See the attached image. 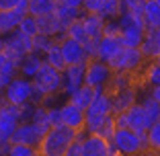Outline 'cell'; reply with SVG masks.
I'll list each match as a JSON object with an SVG mask.
<instances>
[{
    "mask_svg": "<svg viewBox=\"0 0 160 156\" xmlns=\"http://www.w3.org/2000/svg\"><path fill=\"white\" fill-rule=\"evenodd\" d=\"M80 132L68 128L64 123H58V125H52L43 133L41 142L37 146V154H43V156H64L66 154V148L68 144L78 136Z\"/></svg>",
    "mask_w": 160,
    "mask_h": 156,
    "instance_id": "6da1fadb",
    "label": "cell"
},
{
    "mask_svg": "<svg viewBox=\"0 0 160 156\" xmlns=\"http://www.w3.org/2000/svg\"><path fill=\"white\" fill-rule=\"evenodd\" d=\"M31 82H33V101L41 103L47 97H53L62 93V70H58V68L43 62L39 66L37 74L31 78Z\"/></svg>",
    "mask_w": 160,
    "mask_h": 156,
    "instance_id": "7a4b0ae2",
    "label": "cell"
},
{
    "mask_svg": "<svg viewBox=\"0 0 160 156\" xmlns=\"http://www.w3.org/2000/svg\"><path fill=\"white\" fill-rule=\"evenodd\" d=\"M109 142L117 154H138V152L150 150L146 142V133H138L129 128H117Z\"/></svg>",
    "mask_w": 160,
    "mask_h": 156,
    "instance_id": "3957f363",
    "label": "cell"
},
{
    "mask_svg": "<svg viewBox=\"0 0 160 156\" xmlns=\"http://www.w3.org/2000/svg\"><path fill=\"white\" fill-rule=\"evenodd\" d=\"M2 97H4L8 103L12 105H23L27 103V101H33V82H31V78H25V76L17 74L10 78V82L4 86V90H2Z\"/></svg>",
    "mask_w": 160,
    "mask_h": 156,
    "instance_id": "277c9868",
    "label": "cell"
},
{
    "mask_svg": "<svg viewBox=\"0 0 160 156\" xmlns=\"http://www.w3.org/2000/svg\"><path fill=\"white\" fill-rule=\"evenodd\" d=\"M107 64H109V68H111L113 72L125 70V72L138 74V70L146 64V60H144V56H142L140 48H125V45H123L121 52H119L117 56H113Z\"/></svg>",
    "mask_w": 160,
    "mask_h": 156,
    "instance_id": "5b68a950",
    "label": "cell"
},
{
    "mask_svg": "<svg viewBox=\"0 0 160 156\" xmlns=\"http://www.w3.org/2000/svg\"><path fill=\"white\" fill-rule=\"evenodd\" d=\"M2 52L8 60L17 62L25 56V53L33 52V37H27L21 31H12V33L4 35V45H2Z\"/></svg>",
    "mask_w": 160,
    "mask_h": 156,
    "instance_id": "8992f818",
    "label": "cell"
},
{
    "mask_svg": "<svg viewBox=\"0 0 160 156\" xmlns=\"http://www.w3.org/2000/svg\"><path fill=\"white\" fill-rule=\"evenodd\" d=\"M113 70L109 68L107 62L99 60V58H90L86 60V70H84V84L92 86V88H105L111 78Z\"/></svg>",
    "mask_w": 160,
    "mask_h": 156,
    "instance_id": "52a82bcc",
    "label": "cell"
},
{
    "mask_svg": "<svg viewBox=\"0 0 160 156\" xmlns=\"http://www.w3.org/2000/svg\"><path fill=\"white\" fill-rule=\"evenodd\" d=\"M45 132H47V129H43L41 125H37V123H33V121H21L19 125H17V129L10 133L8 142L10 144L21 142V144H29V146L37 148Z\"/></svg>",
    "mask_w": 160,
    "mask_h": 156,
    "instance_id": "ba28073f",
    "label": "cell"
},
{
    "mask_svg": "<svg viewBox=\"0 0 160 156\" xmlns=\"http://www.w3.org/2000/svg\"><path fill=\"white\" fill-rule=\"evenodd\" d=\"M84 70H86V62L84 64H68L62 70V93L70 95L74 93L78 86L84 84Z\"/></svg>",
    "mask_w": 160,
    "mask_h": 156,
    "instance_id": "9c48e42d",
    "label": "cell"
},
{
    "mask_svg": "<svg viewBox=\"0 0 160 156\" xmlns=\"http://www.w3.org/2000/svg\"><path fill=\"white\" fill-rule=\"evenodd\" d=\"M58 43H60L62 56H64V60H66V66L68 64H84V62L88 60L84 45H82L80 41H76V39L64 35V37L58 39Z\"/></svg>",
    "mask_w": 160,
    "mask_h": 156,
    "instance_id": "30bf717a",
    "label": "cell"
},
{
    "mask_svg": "<svg viewBox=\"0 0 160 156\" xmlns=\"http://www.w3.org/2000/svg\"><path fill=\"white\" fill-rule=\"evenodd\" d=\"M84 119H86V111L76 107L74 103L66 101L60 105V121L68 128L76 129V132H84Z\"/></svg>",
    "mask_w": 160,
    "mask_h": 156,
    "instance_id": "8fae6325",
    "label": "cell"
},
{
    "mask_svg": "<svg viewBox=\"0 0 160 156\" xmlns=\"http://www.w3.org/2000/svg\"><path fill=\"white\" fill-rule=\"evenodd\" d=\"M109 154H117L109 140L97 136V133H86V138H82V156H109Z\"/></svg>",
    "mask_w": 160,
    "mask_h": 156,
    "instance_id": "7c38bea8",
    "label": "cell"
},
{
    "mask_svg": "<svg viewBox=\"0 0 160 156\" xmlns=\"http://www.w3.org/2000/svg\"><path fill=\"white\" fill-rule=\"evenodd\" d=\"M140 86H125V88H119L111 93V103H113V115L127 111L133 103H138V95H140Z\"/></svg>",
    "mask_w": 160,
    "mask_h": 156,
    "instance_id": "4fadbf2b",
    "label": "cell"
},
{
    "mask_svg": "<svg viewBox=\"0 0 160 156\" xmlns=\"http://www.w3.org/2000/svg\"><path fill=\"white\" fill-rule=\"evenodd\" d=\"M109 113H113L111 93L107 88H97L88 109H86V115H109Z\"/></svg>",
    "mask_w": 160,
    "mask_h": 156,
    "instance_id": "5bb4252c",
    "label": "cell"
},
{
    "mask_svg": "<svg viewBox=\"0 0 160 156\" xmlns=\"http://www.w3.org/2000/svg\"><path fill=\"white\" fill-rule=\"evenodd\" d=\"M123 49V43L119 39V35H101L99 48H97V58L103 62H109L113 56H117Z\"/></svg>",
    "mask_w": 160,
    "mask_h": 156,
    "instance_id": "9a60e30c",
    "label": "cell"
},
{
    "mask_svg": "<svg viewBox=\"0 0 160 156\" xmlns=\"http://www.w3.org/2000/svg\"><path fill=\"white\" fill-rule=\"evenodd\" d=\"M37 31L43 33V35H52V37H56V39L66 35V27L60 23V19H58L53 13L37 17Z\"/></svg>",
    "mask_w": 160,
    "mask_h": 156,
    "instance_id": "2e32d148",
    "label": "cell"
},
{
    "mask_svg": "<svg viewBox=\"0 0 160 156\" xmlns=\"http://www.w3.org/2000/svg\"><path fill=\"white\" fill-rule=\"evenodd\" d=\"M140 74V80H138V86H158L160 84V64L154 60H146V64L138 70Z\"/></svg>",
    "mask_w": 160,
    "mask_h": 156,
    "instance_id": "e0dca14e",
    "label": "cell"
},
{
    "mask_svg": "<svg viewBox=\"0 0 160 156\" xmlns=\"http://www.w3.org/2000/svg\"><path fill=\"white\" fill-rule=\"evenodd\" d=\"M41 64H43V56H39V53H35V52H29L19 60V64H17V74L25 76V78H33V76L37 74Z\"/></svg>",
    "mask_w": 160,
    "mask_h": 156,
    "instance_id": "ac0fdd59",
    "label": "cell"
},
{
    "mask_svg": "<svg viewBox=\"0 0 160 156\" xmlns=\"http://www.w3.org/2000/svg\"><path fill=\"white\" fill-rule=\"evenodd\" d=\"M142 23L146 27V31L160 27V6L154 0H146L142 6Z\"/></svg>",
    "mask_w": 160,
    "mask_h": 156,
    "instance_id": "d6986e66",
    "label": "cell"
},
{
    "mask_svg": "<svg viewBox=\"0 0 160 156\" xmlns=\"http://www.w3.org/2000/svg\"><path fill=\"white\" fill-rule=\"evenodd\" d=\"M80 21H82V25H84L86 33H88V39H99L101 35H103V25L105 21L101 19L97 13H84L82 17H80Z\"/></svg>",
    "mask_w": 160,
    "mask_h": 156,
    "instance_id": "ffe728a7",
    "label": "cell"
},
{
    "mask_svg": "<svg viewBox=\"0 0 160 156\" xmlns=\"http://www.w3.org/2000/svg\"><path fill=\"white\" fill-rule=\"evenodd\" d=\"M94 90H97V88H92V86H88V84H82V86H78L74 93L68 95V101L74 103L76 107H80V109H84V111H86L88 105H90V101H92V97H94Z\"/></svg>",
    "mask_w": 160,
    "mask_h": 156,
    "instance_id": "44dd1931",
    "label": "cell"
},
{
    "mask_svg": "<svg viewBox=\"0 0 160 156\" xmlns=\"http://www.w3.org/2000/svg\"><path fill=\"white\" fill-rule=\"evenodd\" d=\"M19 23H21V14L14 8L0 10V35H8L12 31H17Z\"/></svg>",
    "mask_w": 160,
    "mask_h": 156,
    "instance_id": "7402d4cb",
    "label": "cell"
},
{
    "mask_svg": "<svg viewBox=\"0 0 160 156\" xmlns=\"http://www.w3.org/2000/svg\"><path fill=\"white\" fill-rule=\"evenodd\" d=\"M53 14H56L58 19H60V23L64 25V27H68L72 21L80 19V17L84 14V10H82V8H74V6L60 4V2H58V6H56V10H53Z\"/></svg>",
    "mask_w": 160,
    "mask_h": 156,
    "instance_id": "603a6c76",
    "label": "cell"
},
{
    "mask_svg": "<svg viewBox=\"0 0 160 156\" xmlns=\"http://www.w3.org/2000/svg\"><path fill=\"white\" fill-rule=\"evenodd\" d=\"M138 48H140L144 60H154V58L158 56V52H160V43L152 37L150 31H146V33H144V39L140 41V45H138Z\"/></svg>",
    "mask_w": 160,
    "mask_h": 156,
    "instance_id": "cb8c5ba5",
    "label": "cell"
},
{
    "mask_svg": "<svg viewBox=\"0 0 160 156\" xmlns=\"http://www.w3.org/2000/svg\"><path fill=\"white\" fill-rule=\"evenodd\" d=\"M121 10H123L121 8V0H101L97 14H99L103 21H109V19H117Z\"/></svg>",
    "mask_w": 160,
    "mask_h": 156,
    "instance_id": "d4e9b609",
    "label": "cell"
},
{
    "mask_svg": "<svg viewBox=\"0 0 160 156\" xmlns=\"http://www.w3.org/2000/svg\"><path fill=\"white\" fill-rule=\"evenodd\" d=\"M58 6V0H29V14L43 17V14L53 13Z\"/></svg>",
    "mask_w": 160,
    "mask_h": 156,
    "instance_id": "484cf974",
    "label": "cell"
},
{
    "mask_svg": "<svg viewBox=\"0 0 160 156\" xmlns=\"http://www.w3.org/2000/svg\"><path fill=\"white\" fill-rule=\"evenodd\" d=\"M43 62L49 64V66H53V68H58V70H64V68H66V60L62 56V49H60V43L58 41L43 53Z\"/></svg>",
    "mask_w": 160,
    "mask_h": 156,
    "instance_id": "4316f807",
    "label": "cell"
},
{
    "mask_svg": "<svg viewBox=\"0 0 160 156\" xmlns=\"http://www.w3.org/2000/svg\"><path fill=\"white\" fill-rule=\"evenodd\" d=\"M117 129V125H115V115L113 113H109L105 115L103 119H101V123L94 128L92 133H97V136L105 138V140H111V136H113V132Z\"/></svg>",
    "mask_w": 160,
    "mask_h": 156,
    "instance_id": "83f0119b",
    "label": "cell"
},
{
    "mask_svg": "<svg viewBox=\"0 0 160 156\" xmlns=\"http://www.w3.org/2000/svg\"><path fill=\"white\" fill-rule=\"evenodd\" d=\"M66 35H68V37H72V39H76V41H80L82 45L88 41V33H86V29H84V25H82V21H80V19L72 21V23L68 25V27H66Z\"/></svg>",
    "mask_w": 160,
    "mask_h": 156,
    "instance_id": "f1b7e54d",
    "label": "cell"
},
{
    "mask_svg": "<svg viewBox=\"0 0 160 156\" xmlns=\"http://www.w3.org/2000/svg\"><path fill=\"white\" fill-rule=\"evenodd\" d=\"M17 31H21V33L27 35V37H35V35L39 33L37 31V17H33V14L21 17V23H19V27H17Z\"/></svg>",
    "mask_w": 160,
    "mask_h": 156,
    "instance_id": "f546056e",
    "label": "cell"
},
{
    "mask_svg": "<svg viewBox=\"0 0 160 156\" xmlns=\"http://www.w3.org/2000/svg\"><path fill=\"white\" fill-rule=\"evenodd\" d=\"M58 39L52 37V35H43V33H37L33 37V52L39 53V56H43V53L47 52V49L52 48L53 43H56Z\"/></svg>",
    "mask_w": 160,
    "mask_h": 156,
    "instance_id": "4dcf8cb0",
    "label": "cell"
},
{
    "mask_svg": "<svg viewBox=\"0 0 160 156\" xmlns=\"http://www.w3.org/2000/svg\"><path fill=\"white\" fill-rule=\"evenodd\" d=\"M146 142H148V148H150V150L158 152V148H160V119L154 121V123H150V128L146 129Z\"/></svg>",
    "mask_w": 160,
    "mask_h": 156,
    "instance_id": "1f68e13d",
    "label": "cell"
},
{
    "mask_svg": "<svg viewBox=\"0 0 160 156\" xmlns=\"http://www.w3.org/2000/svg\"><path fill=\"white\" fill-rule=\"evenodd\" d=\"M6 154H10V156H33V154H37V148L29 146V144L14 142V144H8V152Z\"/></svg>",
    "mask_w": 160,
    "mask_h": 156,
    "instance_id": "d6a6232c",
    "label": "cell"
},
{
    "mask_svg": "<svg viewBox=\"0 0 160 156\" xmlns=\"http://www.w3.org/2000/svg\"><path fill=\"white\" fill-rule=\"evenodd\" d=\"M35 107H37L35 101H27V103L19 105V119L21 121H31V115H33Z\"/></svg>",
    "mask_w": 160,
    "mask_h": 156,
    "instance_id": "836d02e7",
    "label": "cell"
},
{
    "mask_svg": "<svg viewBox=\"0 0 160 156\" xmlns=\"http://www.w3.org/2000/svg\"><path fill=\"white\" fill-rule=\"evenodd\" d=\"M66 156H82V132L68 144L66 148Z\"/></svg>",
    "mask_w": 160,
    "mask_h": 156,
    "instance_id": "e575fe53",
    "label": "cell"
},
{
    "mask_svg": "<svg viewBox=\"0 0 160 156\" xmlns=\"http://www.w3.org/2000/svg\"><path fill=\"white\" fill-rule=\"evenodd\" d=\"M144 2H146V0H121V8L129 10V13H136V14H142Z\"/></svg>",
    "mask_w": 160,
    "mask_h": 156,
    "instance_id": "d590c367",
    "label": "cell"
},
{
    "mask_svg": "<svg viewBox=\"0 0 160 156\" xmlns=\"http://www.w3.org/2000/svg\"><path fill=\"white\" fill-rule=\"evenodd\" d=\"M103 35H119V21L117 19H109L103 25Z\"/></svg>",
    "mask_w": 160,
    "mask_h": 156,
    "instance_id": "8d00e7d4",
    "label": "cell"
},
{
    "mask_svg": "<svg viewBox=\"0 0 160 156\" xmlns=\"http://www.w3.org/2000/svg\"><path fill=\"white\" fill-rule=\"evenodd\" d=\"M47 119H49V125H58L60 121V107H47Z\"/></svg>",
    "mask_w": 160,
    "mask_h": 156,
    "instance_id": "74e56055",
    "label": "cell"
},
{
    "mask_svg": "<svg viewBox=\"0 0 160 156\" xmlns=\"http://www.w3.org/2000/svg\"><path fill=\"white\" fill-rule=\"evenodd\" d=\"M101 0H82V10L84 13H97Z\"/></svg>",
    "mask_w": 160,
    "mask_h": 156,
    "instance_id": "f35d334b",
    "label": "cell"
},
{
    "mask_svg": "<svg viewBox=\"0 0 160 156\" xmlns=\"http://www.w3.org/2000/svg\"><path fill=\"white\" fill-rule=\"evenodd\" d=\"M14 10L21 14V17H25V14H29V0H19L17 4H14Z\"/></svg>",
    "mask_w": 160,
    "mask_h": 156,
    "instance_id": "ab89813d",
    "label": "cell"
},
{
    "mask_svg": "<svg viewBox=\"0 0 160 156\" xmlns=\"http://www.w3.org/2000/svg\"><path fill=\"white\" fill-rule=\"evenodd\" d=\"M58 2L66 6H74V8H82V0H58Z\"/></svg>",
    "mask_w": 160,
    "mask_h": 156,
    "instance_id": "60d3db41",
    "label": "cell"
},
{
    "mask_svg": "<svg viewBox=\"0 0 160 156\" xmlns=\"http://www.w3.org/2000/svg\"><path fill=\"white\" fill-rule=\"evenodd\" d=\"M19 0H0V10L4 8H14V4H17Z\"/></svg>",
    "mask_w": 160,
    "mask_h": 156,
    "instance_id": "b9f144b4",
    "label": "cell"
},
{
    "mask_svg": "<svg viewBox=\"0 0 160 156\" xmlns=\"http://www.w3.org/2000/svg\"><path fill=\"white\" fill-rule=\"evenodd\" d=\"M10 78H12V76H6V74H2V72H0V93H2V90H4V86L10 82Z\"/></svg>",
    "mask_w": 160,
    "mask_h": 156,
    "instance_id": "7bdbcfd3",
    "label": "cell"
},
{
    "mask_svg": "<svg viewBox=\"0 0 160 156\" xmlns=\"http://www.w3.org/2000/svg\"><path fill=\"white\" fill-rule=\"evenodd\" d=\"M8 140H0V154H6L8 152Z\"/></svg>",
    "mask_w": 160,
    "mask_h": 156,
    "instance_id": "ee69618b",
    "label": "cell"
},
{
    "mask_svg": "<svg viewBox=\"0 0 160 156\" xmlns=\"http://www.w3.org/2000/svg\"><path fill=\"white\" fill-rule=\"evenodd\" d=\"M4 60H6V56H4V52L0 49V68H2V64H4Z\"/></svg>",
    "mask_w": 160,
    "mask_h": 156,
    "instance_id": "f6af8a7d",
    "label": "cell"
},
{
    "mask_svg": "<svg viewBox=\"0 0 160 156\" xmlns=\"http://www.w3.org/2000/svg\"><path fill=\"white\" fill-rule=\"evenodd\" d=\"M2 45H4V35H0V49H2Z\"/></svg>",
    "mask_w": 160,
    "mask_h": 156,
    "instance_id": "bcb514c9",
    "label": "cell"
},
{
    "mask_svg": "<svg viewBox=\"0 0 160 156\" xmlns=\"http://www.w3.org/2000/svg\"><path fill=\"white\" fill-rule=\"evenodd\" d=\"M154 62H158V64H160V52H158V56L154 58Z\"/></svg>",
    "mask_w": 160,
    "mask_h": 156,
    "instance_id": "7dc6e473",
    "label": "cell"
},
{
    "mask_svg": "<svg viewBox=\"0 0 160 156\" xmlns=\"http://www.w3.org/2000/svg\"><path fill=\"white\" fill-rule=\"evenodd\" d=\"M154 2H156V4H158V6H160V0H154Z\"/></svg>",
    "mask_w": 160,
    "mask_h": 156,
    "instance_id": "c3c4849f",
    "label": "cell"
},
{
    "mask_svg": "<svg viewBox=\"0 0 160 156\" xmlns=\"http://www.w3.org/2000/svg\"><path fill=\"white\" fill-rule=\"evenodd\" d=\"M158 152H160V148H158Z\"/></svg>",
    "mask_w": 160,
    "mask_h": 156,
    "instance_id": "681fc988",
    "label": "cell"
}]
</instances>
